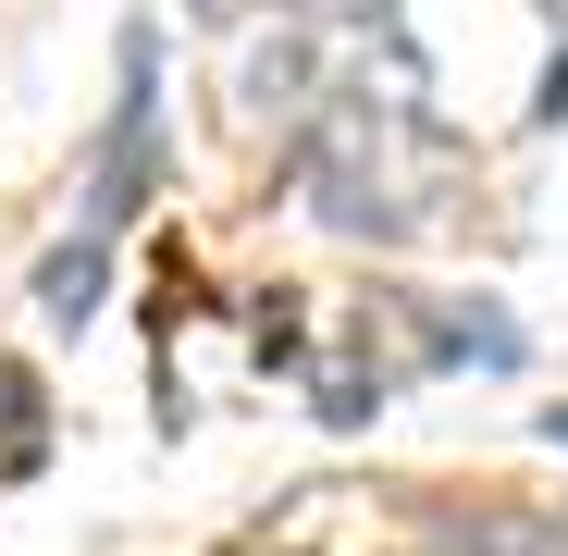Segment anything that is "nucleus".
Instances as JSON below:
<instances>
[{
	"instance_id": "nucleus-1",
	"label": "nucleus",
	"mask_w": 568,
	"mask_h": 556,
	"mask_svg": "<svg viewBox=\"0 0 568 556\" xmlns=\"http://www.w3.org/2000/svg\"><path fill=\"white\" fill-rule=\"evenodd\" d=\"M408 544H420V556H556V532H544L531 507H495V495H445V507H420Z\"/></svg>"
},
{
	"instance_id": "nucleus-2",
	"label": "nucleus",
	"mask_w": 568,
	"mask_h": 556,
	"mask_svg": "<svg viewBox=\"0 0 568 556\" xmlns=\"http://www.w3.org/2000/svg\"><path fill=\"white\" fill-rule=\"evenodd\" d=\"M38 310H50V322H87V310H100V247H62V260L38 272Z\"/></svg>"
},
{
	"instance_id": "nucleus-3",
	"label": "nucleus",
	"mask_w": 568,
	"mask_h": 556,
	"mask_svg": "<svg viewBox=\"0 0 568 556\" xmlns=\"http://www.w3.org/2000/svg\"><path fill=\"white\" fill-rule=\"evenodd\" d=\"M297 87H310V50H260L247 62V100L260 112H297Z\"/></svg>"
},
{
	"instance_id": "nucleus-4",
	"label": "nucleus",
	"mask_w": 568,
	"mask_h": 556,
	"mask_svg": "<svg viewBox=\"0 0 568 556\" xmlns=\"http://www.w3.org/2000/svg\"><path fill=\"white\" fill-rule=\"evenodd\" d=\"M322 13H384V0H322Z\"/></svg>"
},
{
	"instance_id": "nucleus-5",
	"label": "nucleus",
	"mask_w": 568,
	"mask_h": 556,
	"mask_svg": "<svg viewBox=\"0 0 568 556\" xmlns=\"http://www.w3.org/2000/svg\"><path fill=\"white\" fill-rule=\"evenodd\" d=\"M544 433H556V445H568V408H544Z\"/></svg>"
}]
</instances>
